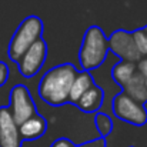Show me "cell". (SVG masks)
I'll list each match as a JSON object with an SVG mask.
<instances>
[{
	"instance_id": "ffe728a7",
	"label": "cell",
	"mask_w": 147,
	"mask_h": 147,
	"mask_svg": "<svg viewBox=\"0 0 147 147\" xmlns=\"http://www.w3.org/2000/svg\"><path fill=\"white\" fill-rule=\"evenodd\" d=\"M144 32H146V33H147V27H146V30H144Z\"/></svg>"
},
{
	"instance_id": "e0dca14e",
	"label": "cell",
	"mask_w": 147,
	"mask_h": 147,
	"mask_svg": "<svg viewBox=\"0 0 147 147\" xmlns=\"http://www.w3.org/2000/svg\"><path fill=\"white\" fill-rule=\"evenodd\" d=\"M137 67H139V73L144 79V84H146V89H147V60H140Z\"/></svg>"
},
{
	"instance_id": "9a60e30c",
	"label": "cell",
	"mask_w": 147,
	"mask_h": 147,
	"mask_svg": "<svg viewBox=\"0 0 147 147\" xmlns=\"http://www.w3.org/2000/svg\"><path fill=\"white\" fill-rule=\"evenodd\" d=\"M133 39L136 43V47L139 50V53L143 56L147 54V33L144 30H136L133 33Z\"/></svg>"
},
{
	"instance_id": "d6986e66",
	"label": "cell",
	"mask_w": 147,
	"mask_h": 147,
	"mask_svg": "<svg viewBox=\"0 0 147 147\" xmlns=\"http://www.w3.org/2000/svg\"><path fill=\"white\" fill-rule=\"evenodd\" d=\"M80 147H104V142L103 140H96L93 143H89V144H83Z\"/></svg>"
},
{
	"instance_id": "7c38bea8",
	"label": "cell",
	"mask_w": 147,
	"mask_h": 147,
	"mask_svg": "<svg viewBox=\"0 0 147 147\" xmlns=\"http://www.w3.org/2000/svg\"><path fill=\"white\" fill-rule=\"evenodd\" d=\"M93 84V77L89 71H82V73H77L73 84H71V89H70V94H69V100L71 103H77V100L82 97Z\"/></svg>"
},
{
	"instance_id": "9c48e42d",
	"label": "cell",
	"mask_w": 147,
	"mask_h": 147,
	"mask_svg": "<svg viewBox=\"0 0 147 147\" xmlns=\"http://www.w3.org/2000/svg\"><path fill=\"white\" fill-rule=\"evenodd\" d=\"M47 129V123L43 117L34 114L29 120H26L23 124L19 126V133L22 140H36L45 134Z\"/></svg>"
},
{
	"instance_id": "ba28073f",
	"label": "cell",
	"mask_w": 147,
	"mask_h": 147,
	"mask_svg": "<svg viewBox=\"0 0 147 147\" xmlns=\"http://www.w3.org/2000/svg\"><path fill=\"white\" fill-rule=\"evenodd\" d=\"M0 147H22L19 126L7 107H0Z\"/></svg>"
},
{
	"instance_id": "8fae6325",
	"label": "cell",
	"mask_w": 147,
	"mask_h": 147,
	"mask_svg": "<svg viewBox=\"0 0 147 147\" xmlns=\"http://www.w3.org/2000/svg\"><path fill=\"white\" fill-rule=\"evenodd\" d=\"M124 87V93L131 97L133 100L139 101H147V89L144 84V79L140 73H134V76L123 86Z\"/></svg>"
},
{
	"instance_id": "4fadbf2b",
	"label": "cell",
	"mask_w": 147,
	"mask_h": 147,
	"mask_svg": "<svg viewBox=\"0 0 147 147\" xmlns=\"http://www.w3.org/2000/svg\"><path fill=\"white\" fill-rule=\"evenodd\" d=\"M136 73V64L131 61H121L113 69V79L117 84L124 86Z\"/></svg>"
},
{
	"instance_id": "ac0fdd59",
	"label": "cell",
	"mask_w": 147,
	"mask_h": 147,
	"mask_svg": "<svg viewBox=\"0 0 147 147\" xmlns=\"http://www.w3.org/2000/svg\"><path fill=\"white\" fill-rule=\"evenodd\" d=\"M53 147H73V146L70 144L69 140H66V139H60V140H57V142L53 144Z\"/></svg>"
},
{
	"instance_id": "2e32d148",
	"label": "cell",
	"mask_w": 147,
	"mask_h": 147,
	"mask_svg": "<svg viewBox=\"0 0 147 147\" xmlns=\"http://www.w3.org/2000/svg\"><path fill=\"white\" fill-rule=\"evenodd\" d=\"M7 79H9V67L0 61V87L7 82Z\"/></svg>"
},
{
	"instance_id": "5bb4252c",
	"label": "cell",
	"mask_w": 147,
	"mask_h": 147,
	"mask_svg": "<svg viewBox=\"0 0 147 147\" xmlns=\"http://www.w3.org/2000/svg\"><path fill=\"white\" fill-rule=\"evenodd\" d=\"M96 126H97V130L100 131L101 136H107V134L111 131L113 123H111V120H110L106 114L98 113L97 116H96Z\"/></svg>"
},
{
	"instance_id": "7a4b0ae2",
	"label": "cell",
	"mask_w": 147,
	"mask_h": 147,
	"mask_svg": "<svg viewBox=\"0 0 147 147\" xmlns=\"http://www.w3.org/2000/svg\"><path fill=\"white\" fill-rule=\"evenodd\" d=\"M107 51H109V40L104 36L103 30L97 26H92L86 32L80 49L82 67L86 71L98 67L106 60Z\"/></svg>"
},
{
	"instance_id": "6da1fadb",
	"label": "cell",
	"mask_w": 147,
	"mask_h": 147,
	"mask_svg": "<svg viewBox=\"0 0 147 147\" xmlns=\"http://www.w3.org/2000/svg\"><path fill=\"white\" fill-rule=\"evenodd\" d=\"M77 76L73 64H60L50 69L39 84V96L50 106H61L69 101L71 84Z\"/></svg>"
},
{
	"instance_id": "5b68a950",
	"label": "cell",
	"mask_w": 147,
	"mask_h": 147,
	"mask_svg": "<svg viewBox=\"0 0 147 147\" xmlns=\"http://www.w3.org/2000/svg\"><path fill=\"white\" fill-rule=\"evenodd\" d=\"M113 111L120 120H124L134 126H143L147 121V110L126 93H120L114 97Z\"/></svg>"
},
{
	"instance_id": "277c9868",
	"label": "cell",
	"mask_w": 147,
	"mask_h": 147,
	"mask_svg": "<svg viewBox=\"0 0 147 147\" xmlns=\"http://www.w3.org/2000/svg\"><path fill=\"white\" fill-rule=\"evenodd\" d=\"M9 111L17 126L23 124L26 120H29L30 117H33L36 114V107H34L33 98L24 86H22V84L14 86L13 90L10 92Z\"/></svg>"
},
{
	"instance_id": "8992f818",
	"label": "cell",
	"mask_w": 147,
	"mask_h": 147,
	"mask_svg": "<svg viewBox=\"0 0 147 147\" xmlns=\"http://www.w3.org/2000/svg\"><path fill=\"white\" fill-rule=\"evenodd\" d=\"M46 56H47V46L43 39H39L19 60L20 73L24 77H33L34 74L39 73V70L45 64Z\"/></svg>"
},
{
	"instance_id": "3957f363",
	"label": "cell",
	"mask_w": 147,
	"mask_h": 147,
	"mask_svg": "<svg viewBox=\"0 0 147 147\" xmlns=\"http://www.w3.org/2000/svg\"><path fill=\"white\" fill-rule=\"evenodd\" d=\"M42 34H43V22L39 17L30 16L24 19L10 42L9 46L10 59L13 61H19L33 43L42 39Z\"/></svg>"
},
{
	"instance_id": "30bf717a",
	"label": "cell",
	"mask_w": 147,
	"mask_h": 147,
	"mask_svg": "<svg viewBox=\"0 0 147 147\" xmlns=\"http://www.w3.org/2000/svg\"><path fill=\"white\" fill-rule=\"evenodd\" d=\"M103 98H104L103 90L100 87H97V86H92L82 97L77 100L76 104L79 106L80 110L92 113V111H96V110H98L101 107Z\"/></svg>"
},
{
	"instance_id": "52a82bcc",
	"label": "cell",
	"mask_w": 147,
	"mask_h": 147,
	"mask_svg": "<svg viewBox=\"0 0 147 147\" xmlns=\"http://www.w3.org/2000/svg\"><path fill=\"white\" fill-rule=\"evenodd\" d=\"M109 47L113 50L117 56H120L124 61H131L134 63L136 60H142V54L136 47L133 33L124 32V30H117L111 34Z\"/></svg>"
}]
</instances>
